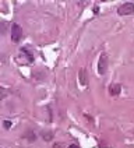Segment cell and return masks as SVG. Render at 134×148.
I'll list each match as a JSON object with an SVG mask.
<instances>
[{"label":"cell","instance_id":"1","mask_svg":"<svg viewBox=\"0 0 134 148\" xmlns=\"http://www.w3.org/2000/svg\"><path fill=\"white\" fill-rule=\"evenodd\" d=\"M117 13L120 16H130L134 13V3H123L117 8Z\"/></svg>","mask_w":134,"mask_h":148},{"label":"cell","instance_id":"2","mask_svg":"<svg viewBox=\"0 0 134 148\" xmlns=\"http://www.w3.org/2000/svg\"><path fill=\"white\" fill-rule=\"evenodd\" d=\"M21 38H23V28L18 24H13V27H11V41L20 42Z\"/></svg>","mask_w":134,"mask_h":148},{"label":"cell","instance_id":"3","mask_svg":"<svg viewBox=\"0 0 134 148\" xmlns=\"http://www.w3.org/2000/svg\"><path fill=\"white\" fill-rule=\"evenodd\" d=\"M108 70V55L106 53H102L98 62V73L99 74H105Z\"/></svg>","mask_w":134,"mask_h":148},{"label":"cell","instance_id":"4","mask_svg":"<svg viewBox=\"0 0 134 148\" xmlns=\"http://www.w3.org/2000/svg\"><path fill=\"white\" fill-rule=\"evenodd\" d=\"M120 91H122V85H120V84H110V85H109V94L113 95V97L119 95Z\"/></svg>","mask_w":134,"mask_h":148},{"label":"cell","instance_id":"5","mask_svg":"<svg viewBox=\"0 0 134 148\" xmlns=\"http://www.w3.org/2000/svg\"><path fill=\"white\" fill-rule=\"evenodd\" d=\"M24 137L29 141V143H32V141L36 140V136H35V133H32V132H27V134H25Z\"/></svg>","mask_w":134,"mask_h":148},{"label":"cell","instance_id":"6","mask_svg":"<svg viewBox=\"0 0 134 148\" xmlns=\"http://www.w3.org/2000/svg\"><path fill=\"white\" fill-rule=\"evenodd\" d=\"M42 137H43V140L45 141H50L52 138H53V134H52V132H46L42 134Z\"/></svg>","mask_w":134,"mask_h":148},{"label":"cell","instance_id":"7","mask_svg":"<svg viewBox=\"0 0 134 148\" xmlns=\"http://www.w3.org/2000/svg\"><path fill=\"white\" fill-rule=\"evenodd\" d=\"M80 82H81L83 85L87 82V81H85V70H84V69H83V70H80Z\"/></svg>","mask_w":134,"mask_h":148},{"label":"cell","instance_id":"8","mask_svg":"<svg viewBox=\"0 0 134 148\" xmlns=\"http://www.w3.org/2000/svg\"><path fill=\"white\" fill-rule=\"evenodd\" d=\"M3 126H4V129H10V127H11V122H10V120H4V122H3Z\"/></svg>","mask_w":134,"mask_h":148},{"label":"cell","instance_id":"9","mask_svg":"<svg viewBox=\"0 0 134 148\" xmlns=\"http://www.w3.org/2000/svg\"><path fill=\"white\" fill-rule=\"evenodd\" d=\"M53 148H63V144H62V143H59V144H55V145H53Z\"/></svg>","mask_w":134,"mask_h":148},{"label":"cell","instance_id":"10","mask_svg":"<svg viewBox=\"0 0 134 148\" xmlns=\"http://www.w3.org/2000/svg\"><path fill=\"white\" fill-rule=\"evenodd\" d=\"M4 97H6V90L3 88V90H1V99H4Z\"/></svg>","mask_w":134,"mask_h":148},{"label":"cell","instance_id":"11","mask_svg":"<svg viewBox=\"0 0 134 148\" xmlns=\"http://www.w3.org/2000/svg\"><path fill=\"white\" fill-rule=\"evenodd\" d=\"M68 148H80V147H78V145H75V144H71Z\"/></svg>","mask_w":134,"mask_h":148}]
</instances>
